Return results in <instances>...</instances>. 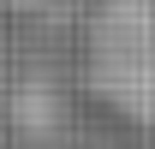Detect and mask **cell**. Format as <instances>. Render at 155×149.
I'll use <instances>...</instances> for the list:
<instances>
[{"label":"cell","instance_id":"1","mask_svg":"<svg viewBox=\"0 0 155 149\" xmlns=\"http://www.w3.org/2000/svg\"><path fill=\"white\" fill-rule=\"evenodd\" d=\"M84 78L114 119L155 125V0H101Z\"/></svg>","mask_w":155,"mask_h":149},{"label":"cell","instance_id":"2","mask_svg":"<svg viewBox=\"0 0 155 149\" xmlns=\"http://www.w3.org/2000/svg\"><path fill=\"white\" fill-rule=\"evenodd\" d=\"M12 6H48V0H12Z\"/></svg>","mask_w":155,"mask_h":149}]
</instances>
